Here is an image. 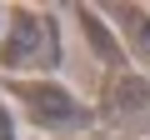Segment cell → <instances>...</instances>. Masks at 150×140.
Here are the masks:
<instances>
[{
	"label": "cell",
	"instance_id": "1",
	"mask_svg": "<svg viewBox=\"0 0 150 140\" xmlns=\"http://www.w3.org/2000/svg\"><path fill=\"white\" fill-rule=\"evenodd\" d=\"M60 65V25L50 10L15 5L5 15V35H0V70H15L20 80H40L45 70Z\"/></svg>",
	"mask_w": 150,
	"mask_h": 140
},
{
	"label": "cell",
	"instance_id": "2",
	"mask_svg": "<svg viewBox=\"0 0 150 140\" xmlns=\"http://www.w3.org/2000/svg\"><path fill=\"white\" fill-rule=\"evenodd\" d=\"M10 100H20L25 105V115H30V125H40V130H65V125H85V105L70 95V85H60V80H15L10 85Z\"/></svg>",
	"mask_w": 150,
	"mask_h": 140
}]
</instances>
